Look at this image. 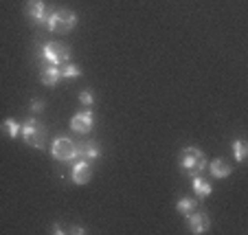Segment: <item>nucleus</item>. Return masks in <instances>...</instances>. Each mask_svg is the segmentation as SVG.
Returning <instances> with one entry per match:
<instances>
[{"mask_svg": "<svg viewBox=\"0 0 248 235\" xmlns=\"http://www.w3.org/2000/svg\"><path fill=\"white\" fill-rule=\"evenodd\" d=\"M20 134H22V141L29 147H38L42 150L46 145V127L38 121V119H27V121L20 125Z\"/></svg>", "mask_w": 248, "mask_h": 235, "instance_id": "obj_1", "label": "nucleus"}, {"mask_svg": "<svg viewBox=\"0 0 248 235\" xmlns=\"http://www.w3.org/2000/svg\"><path fill=\"white\" fill-rule=\"evenodd\" d=\"M180 167L187 176H200L206 167V156L202 150L198 147H185L183 154H180Z\"/></svg>", "mask_w": 248, "mask_h": 235, "instance_id": "obj_2", "label": "nucleus"}, {"mask_svg": "<svg viewBox=\"0 0 248 235\" xmlns=\"http://www.w3.org/2000/svg\"><path fill=\"white\" fill-rule=\"evenodd\" d=\"M46 27L53 33H68L77 27V14L68 9H57L53 14H48L46 18Z\"/></svg>", "mask_w": 248, "mask_h": 235, "instance_id": "obj_3", "label": "nucleus"}, {"mask_svg": "<svg viewBox=\"0 0 248 235\" xmlns=\"http://www.w3.org/2000/svg\"><path fill=\"white\" fill-rule=\"evenodd\" d=\"M38 53H40V60H44L46 64H55V66H60V64H64V62H68V57H70L68 44L57 42V40L42 44Z\"/></svg>", "mask_w": 248, "mask_h": 235, "instance_id": "obj_4", "label": "nucleus"}, {"mask_svg": "<svg viewBox=\"0 0 248 235\" xmlns=\"http://www.w3.org/2000/svg\"><path fill=\"white\" fill-rule=\"evenodd\" d=\"M51 154H53V158L68 163V160L79 158V145L68 137H60L51 143Z\"/></svg>", "mask_w": 248, "mask_h": 235, "instance_id": "obj_5", "label": "nucleus"}, {"mask_svg": "<svg viewBox=\"0 0 248 235\" xmlns=\"http://www.w3.org/2000/svg\"><path fill=\"white\" fill-rule=\"evenodd\" d=\"M70 178L75 185H86L93 178V167H90V160L86 158H75V163L70 165Z\"/></svg>", "mask_w": 248, "mask_h": 235, "instance_id": "obj_6", "label": "nucleus"}, {"mask_svg": "<svg viewBox=\"0 0 248 235\" xmlns=\"http://www.w3.org/2000/svg\"><path fill=\"white\" fill-rule=\"evenodd\" d=\"M94 125V114L93 110H81V112H77L75 117L70 119V127L77 132V134H88L90 130H93Z\"/></svg>", "mask_w": 248, "mask_h": 235, "instance_id": "obj_7", "label": "nucleus"}, {"mask_svg": "<svg viewBox=\"0 0 248 235\" xmlns=\"http://www.w3.org/2000/svg\"><path fill=\"white\" fill-rule=\"evenodd\" d=\"M27 16L38 24H46V7H44V0H27V7H24Z\"/></svg>", "mask_w": 248, "mask_h": 235, "instance_id": "obj_8", "label": "nucleus"}, {"mask_svg": "<svg viewBox=\"0 0 248 235\" xmlns=\"http://www.w3.org/2000/svg\"><path fill=\"white\" fill-rule=\"evenodd\" d=\"M187 222H189V231L191 233H196V235H200V233H204L206 229H209V224H211V218H209V213H204V211H193V213H189L187 216Z\"/></svg>", "mask_w": 248, "mask_h": 235, "instance_id": "obj_9", "label": "nucleus"}, {"mask_svg": "<svg viewBox=\"0 0 248 235\" xmlns=\"http://www.w3.org/2000/svg\"><path fill=\"white\" fill-rule=\"evenodd\" d=\"M40 81H42L44 86H57V84L62 81V71H60V66H55V64L44 66L42 71H40Z\"/></svg>", "mask_w": 248, "mask_h": 235, "instance_id": "obj_10", "label": "nucleus"}, {"mask_svg": "<svg viewBox=\"0 0 248 235\" xmlns=\"http://www.w3.org/2000/svg\"><path fill=\"white\" fill-rule=\"evenodd\" d=\"M209 170H211V176L213 178H226V176H231V165L226 163L224 158H216L213 163L209 165Z\"/></svg>", "mask_w": 248, "mask_h": 235, "instance_id": "obj_11", "label": "nucleus"}, {"mask_svg": "<svg viewBox=\"0 0 248 235\" xmlns=\"http://www.w3.org/2000/svg\"><path fill=\"white\" fill-rule=\"evenodd\" d=\"M196 209H198V203H196V198H191V196L180 198L178 203H176V211H178L180 216H185V218H187L189 213H193Z\"/></svg>", "mask_w": 248, "mask_h": 235, "instance_id": "obj_12", "label": "nucleus"}, {"mask_svg": "<svg viewBox=\"0 0 248 235\" xmlns=\"http://www.w3.org/2000/svg\"><path fill=\"white\" fill-rule=\"evenodd\" d=\"M99 154H101V150H99V145L94 141H88L84 143V145H79V156L86 160H97Z\"/></svg>", "mask_w": 248, "mask_h": 235, "instance_id": "obj_13", "label": "nucleus"}, {"mask_svg": "<svg viewBox=\"0 0 248 235\" xmlns=\"http://www.w3.org/2000/svg\"><path fill=\"white\" fill-rule=\"evenodd\" d=\"M191 187H193V191H196L200 198L211 196V185H209V180H206V178H200V176H193Z\"/></svg>", "mask_w": 248, "mask_h": 235, "instance_id": "obj_14", "label": "nucleus"}, {"mask_svg": "<svg viewBox=\"0 0 248 235\" xmlns=\"http://www.w3.org/2000/svg\"><path fill=\"white\" fill-rule=\"evenodd\" d=\"M20 125H22V123H18L16 119L9 117V119H5V121H2V132H5L9 139H18L20 137Z\"/></svg>", "mask_w": 248, "mask_h": 235, "instance_id": "obj_15", "label": "nucleus"}, {"mask_svg": "<svg viewBox=\"0 0 248 235\" xmlns=\"http://www.w3.org/2000/svg\"><path fill=\"white\" fill-rule=\"evenodd\" d=\"M62 71V79H73V77H81V68L77 64H66L60 68Z\"/></svg>", "mask_w": 248, "mask_h": 235, "instance_id": "obj_16", "label": "nucleus"}, {"mask_svg": "<svg viewBox=\"0 0 248 235\" xmlns=\"http://www.w3.org/2000/svg\"><path fill=\"white\" fill-rule=\"evenodd\" d=\"M233 152H235V160L237 163H242L244 158H246V143H244V139H235L233 141Z\"/></svg>", "mask_w": 248, "mask_h": 235, "instance_id": "obj_17", "label": "nucleus"}, {"mask_svg": "<svg viewBox=\"0 0 248 235\" xmlns=\"http://www.w3.org/2000/svg\"><path fill=\"white\" fill-rule=\"evenodd\" d=\"M79 101H81L84 106H93V104H94V94L88 93V90H84V93L79 94Z\"/></svg>", "mask_w": 248, "mask_h": 235, "instance_id": "obj_18", "label": "nucleus"}, {"mask_svg": "<svg viewBox=\"0 0 248 235\" xmlns=\"http://www.w3.org/2000/svg\"><path fill=\"white\" fill-rule=\"evenodd\" d=\"M42 110H44V101H42V99H33V101H31V112L38 114V112H42Z\"/></svg>", "mask_w": 248, "mask_h": 235, "instance_id": "obj_19", "label": "nucleus"}]
</instances>
